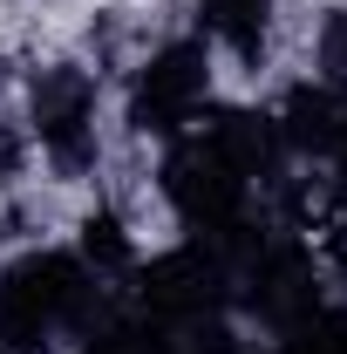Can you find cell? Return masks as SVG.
Instances as JSON below:
<instances>
[{"mask_svg": "<svg viewBox=\"0 0 347 354\" xmlns=\"http://www.w3.org/2000/svg\"><path fill=\"white\" fill-rule=\"evenodd\" d=\"M198 7H205V28H212L238 62H259L265 21H272V0H198Z\"/></svg>", "mask_w": 347, "mask_h": 354, "instance_id": "obj_8", "label": "cell"}, {"mask_svg": "<svg viewBox=\"0 0 347 354\" xmlns=\"http://www.w3.org/2000/svg\"><path fill=\"white\" fill-rule=\"evenodd\" d=\"M279 354H347V313H306L300 327H286V348Z\"/></svg>", "mask_w": 347, "mask_h": 354, "instance_id": "obj_9", "label": "cell"}, {"mask_svg": "<svg viewBox=\"0 0 347 354\" xmlns=\"http://www.w3.org/2000/svg\"><path fill=\"white\" fill-rule=\"evenodd\" d=\"M327 157H334V171H341V184H347V123H341V136H334V150H327Z\"/></svg>", "mask_w": 347, "mask_h": 354, "instance_id": "obj_12", "label": "cell"}, {"mask_svg": "<svg viewBox=\"0 0 347 354\" xmlns=\"http://www.w3.org/2000/svg\"><path fill=\"white\" fill-rule=\"evenodd\" d=\"M245 300L259 320L272 327H300L306 313H313V266L293 239H259L252 252H245Z\"/></svg>", "mask_w": 347, "mask_h": 354, "instance_id": "obj_6", "label": "cell"}, {"mask_svg": "<svg viewBox=\"0 0 347 354\" xmlns=\"http://www.w3.org/2000/svg\"><path fill=\"white\" fill-rule=\"evenodd\" d=\"M95 300V272L68 252H35L0 279V348H41L48 334L82 327Z\"/></svg>", "mask_w": 347, "mask_h": 354, "instance_id": "obj_2", "label": "cell"}, {"mask_svg": "<svg viewBox=\"0 0 347 354\" xmlns=\"http://www.w3.org/2000/svg\"><path fill=\"white\" fill-rule=\"evenodd\" d=\"M82 259L95 266V272H123V266H130V239H123L116 212H95V218L82 225Z\"/></svg>", "mask_w": 347, "mask_h": 354, "instance_id": "obj_10", "label": "cell"}, {"mask_svg": "<svg viewBox=\"0 0 347 354\" xmlns=\"http://www.w3.org/2000/svg\"><path fill=\"white\" fill-rule=\"evenodd\" d=\"M320 88H334L347 102V7L327 14V28H320Z\"/></svg>", "mask_w": 347, "mask_h": 354, "instance_id": "obj_11", "label": "cell"}, {"mask_svg": "<svg viewBox=\"0 0 347 354\" xmlns=\"http://www.w3.org/2000/svg\"><path fill=\"white\" fill-rule=\"evenodd\" d=\"M245 177H238V164L218 150L212 136H184L171 157H164V198L177 205V218L198 232V245H212L218 259L232 266V252L245 259L259 239H245Z\"/></svg>", "mask_w": 347, "mask_h": 354, "instance_id": "obj_1", "label": "cell"}, {"mask_svg": "<svg viewBox=\"0 0 347 354\" xmlns=\"http://www.w3.org/2000/svg\"><path fill=\"white\" fill-rule=\"evenodd\" d=\"M205 95H212L205 48L171 41L164 55L143 62V75H136V88H130V123L143 136H184V130H191V116L205 109Z\"/></svg>", "mask_w": 347, "mask_h": 354, "instance_id": "obj_3", "label": "cell"}, {"mask_svg": "<svg viewBox=\"0 0 347 354\" xmlns=\"http://www.w3.org/2000/svg\"><path fill=\"white\" fill-rule=\"evenodd\" d=\"M272 123H279V143H286V150H320V157H327L334 136H341V123H347V102L334 88L313 82V88H293V95H286V116H272Z\"/></svg>", "mask_w": 347, "mask_h": 354, "instance_id": "obj_7", "label": "cell"}, {"mask_svg": "<svg viewBox=\"0 0 347 354\" xmlns=\"http://www.w3.org/2000/svg\"><path fill=\"white\" fill-rule=\"evenodd\" d=\"M35 136L62 171L95 164V82L75 62H55L35 75Z\"/></svg>", "mask_w": 347, "mask_h": 354, "instance_id": "obj_4", "label": "cell"}, {"mask_svg": "<svg viewBox=\"0 0 347 354\" xmlns=\"http://www.w3.org/2000/svg\"><path fill=\"white\" fill-rule=\"evenodd\" d=\"M7 164H14V143H7V136H0V171H7Z\"/></svg>", "mask_w": 347, "mask_h": 354, "instance_id": "obj_13", "label": "cell"}, {"mask_svg": "<svg viewBox=\"0 0 347 354\" xmlns=\"http://www.w3.org/2000/svg\"><path fill=\"white\" fill-rule=\"evenodd\" d=\"M225 286H232V266L218 259L212 245H184V252H171V259H157L143 272V307L157 320L198 327L205 313H218Z\"/></svg>", "mask_w": 347, "mask_h": 354, "instance_id": "obj_5", "label": "cell"}]
</instances>
